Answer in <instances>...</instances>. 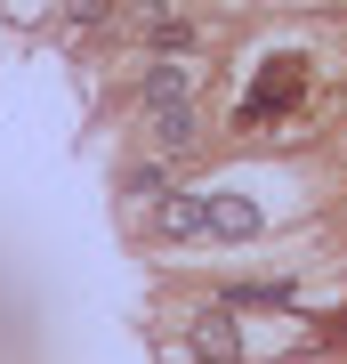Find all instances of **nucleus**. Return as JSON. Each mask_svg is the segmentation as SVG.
Returning a JSON list of instances; mask_svg holds the SVG:
<instances>
[{"label": "nucleus", "instance_id": "f257e3e1", "mask_svg": "<svg viewBox=\"0 0 347 364\" xmlns=\"http://www.w3.org/2000/svg\"><path fill=\"white\" fill-rule=\"evenodd\" d=\"M186 348L202 364H243V324H234V308H202L186 332Z\"/></svg>", "mask_w": 347, "mask_h": 364}, {"label": "nucleus", "instance_id": "f03ea898", "mask_svg": "<svg viewBox=\"0 0 347 364\" xmlns=\"http://www.w3.org/2000/svg\"><path fill=\"white\" fill-rule=\"evenodd\" d=\"M299 81H307V65H299V57H275V65H267V81L243 97V122H275V114L299 97Z\"/></svg>", "mask_w": 347, "mask_h": 364}, {"label": "nucleus", "instance_id": "7ed1b4c3", "mask_svg": "<svg viewBox=\"0 0 347 364\" xmlns=\"http://www.w3.org/2000/svg\"><path fill=\"white\" fill-rule=\"evenodd\" d=\"M202 210H210V235H219V243H250V235L267 227L250 195H202Z\"/></svg>", "mask_w": 347, "mask_h": 364}, {"label": "nucleus", "instance_id": "20e7f679", "mask_svg": "<svg viewBox=\"0 0 347 364\" xmlns=\"http://www.w3.org/2000/svg\"><path fill=\"white\" fill-rule=\"evenodd\" d=\"M145 105H154V114H178V105H194V73L178 65V57H162V65L145 73Z\"/></svg>", "mask_w": 347, "mask_h": 364}, {"label": "nucleus", "instance_id": "39448f33", "mask_svg": "<svg viewBox=\"0 0 347 364\" xmlns=\"http://www.w3.org/2000/svg\"><path fill=\"white\" fill-rule=\"evenodd\" d=\"M154 235H170V243H194V235H210V210H202V195H170V203L154 210Z\"/></svg>", "mask_w": 347, "mask_h": 364}, {"label": "nucleus", "instance_id": "423d86ee", "mask_svg": "<svg viewBox=\"0 0 347 364\" xmlns=\"http://www.w3.org/2000/svg\"><path fill=\"white\" fill-rule=\"evenodd\" d=\"M138 9H145V16H138V25H145V41H154V49H162V57H170V49H178V57L194 49V25H186V16H170V9H162V0H138Z\"/></svg>", "mask_w": 347, "mask_h": 364}, {"label": "nucleus", "instance_id": "0eeeda50", "mask_svg": "<svg viewBox=\"0 0 347 364\" xmlns=\"http://www.w3.org/2000/svg\"><path fill=\"white\" fill-rule=\"evenodd\" d=\"M154 130H162L170 154H178V146H194V105H178V114H154Z\"/></svg>", "mask_w": 347, "mask_h": 364}, {"label": "nucleus", "instance_id": "6e6552de", "mask_svg": "<svg viewBox=\"0 0 347 364\" xmlns=\"http://www.w3.org/2000/svg\"><path fill=\"white\" fill-rule=\"evenodd\" d=\"M97 9H105V0H73V16H97Z\"/></svg>", "mask_w": 347, "mask_h": 364}]
</instances>
